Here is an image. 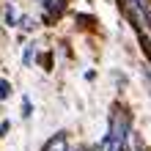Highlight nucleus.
Wrapping results in <instances>:
<instances>
[{"label": "nucleus", "instance_id": "1", "mask_svg": "<svg viewBox=\"0 0 151 151\" xmlns=\"http://www.w3.org/2000/svg\"><path fill=\"white\" fill-rule=\"evenodd\" d=\"M102 148L104 151H129V146H127V140H121V137H115V135H107L102 140Z\"/></svg>", "mask_w": 151, "mask_h": 151}, {"label": "nucleus", "instance_id": "2", "mask_svg": "<svg viewBox=\"0 0 151 151\" xmlns=\"http://www.w3.org/2000/svg\"><path fill=\"white\" fill-rule=\"evenodd\" d=\"M127 8H129V14L135 17L137 22H143V17H146V0H127Z\"/></svg>", "mask_w": 151, "mask_h": 151}, {"label": "nucleus", "instance_id": "3", "mask_svg": "<svg viewBox=\"0 0 151 151\" xmlns=\"http://www.w3.org/2000/svg\"><path fill=\"white\" fill-rule=\"evenodd\" d=\"M44 151H69V140H66V135H55L47 146H44Z\"/></svg>", "mask_w": 151, "mask_h": 151}, {"label": "nucleus", "instance_id": "4", "mask_svg": "<svg viewBox=\"0 0 151 151\" xmlns=\"http://www.w3.org/2000/svg\"><path fill=\"white\" fill-rule=\"evenodd\" d=\"M6 22H8V25L17 22V11H14V8H8V11H6Z\"/></svg>", "mask_w": 151, "mask_h": 151}, {"label": "nucleus", "instance_id": "5", "mask_svg": "<svg viewBox=\"0 0 151 151\" xmlns=\"http://www.w3.org/2000/svg\"><path fill=\"white\" fill-rule=\"evenodd\" d=\"M6 96H8V83L0 80V99H6Z\"/></svg>", "mask_w": 151, "mask_h": 151}, {"label": "nucleus", "instance_id": "6", "mask_svg": "<svg viewBox=\"0 0 151 151\" xmlns=\"http://www.w3.org/2000/svg\"><path fill=\"white\" fill-rule=\"evenodd\" d=\"M6 132H8V121H6V124H0V137H3Z\"/></svg>", "mask_w": 151, "mask_h": 151}, {"label": "nucleus", "instance_id": "7", "mask_svg": "<svg viewBox=\"0 0 151 151\" xmlns=\"http://www.w3.org/2000/svg\"><path fill=\"white\" fill-rule=\"evenodd\" d=\"M91 151H104V148H102V146H96V148H91Z\"/></svg>", "mask_w": 151, "mask_h": 151}, {"label": "nucleus", "instance_id": "8", "mask_svg": "<svg viewBox=\"0 0 151 151\" xmlns=\"http://www.w3.org/2000/svg\"><path fill=\"white\" fill-rule=\"evenodd\" d=\"M148 22H151V11H148Z\"/></svg>", "mask_w": 151, "mask_h": 151}]
</instances>
